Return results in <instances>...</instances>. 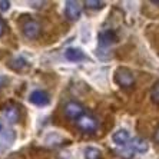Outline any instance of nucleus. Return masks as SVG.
Returning <instances> with one entry per match:
<instances>
[{"mask_svg":"<svg viewBox=\"0 0 159 159\" xmlns=\"http://www.w3.org/2000/svg\"><path fill=\"white\" fill-rule=\"evenodd\" d=\"M115 82L122 88H130L135 83L133 73L126 67H118L115 72Z\"/></svg>","mask_w":159,"mask_h":159,"instance_id":"1","label":"nucleus"},{"mask_svg":"<svg viewBox=\"0 0 159 159\" xmlns=\"http://www.w3.org/2000/svg\"><path fill=\"white\" fill-rule=\"evenodd\" d=\"M76 123H78L79 129L86 133H93L98 129V120L90 115H83L82 118H79L76 120Z\"/></svg>","mask_w":159,"mask_h":159,"instance_id":"2","label":"nucleus"},{"mask_svg":"<svg viewBox=\"0 0 159 159\" xmlns=\"http://www.w3.org/2000/svg\"><path fill=\"white\" fill-rule=\"evenodd\" d=\"M65 15L69 20H78L82 15V6L79 2L75 0H67L65 3Z\"/></svg>","mask_w":159,"mask_h":159,"instance_id":"3","label":"nucleus"},{"mask_svg":"<svg viewBox=\"0 0 159 159\" xmlns=\"http://www.w3.org/2000/svg\"><path fill=\"white\" fill-rule=\"evenodd\" d=\"M65 115L69 119H76L78 120L79 118H82V116L85 115V109L78 102H69L65 106Z\"/></svg>","mask_w":159,"mask_h":159,"instance_id":"4","label":"nucleus"},{"mask_svg":"<svg viewBox=\"0 0 159 159\" xmlns=\"http://www.w3.org/2000/svg\"><path fill=\"white\" fill-rule=\"evenodd\" d=\"M23 33L27 39H36L39 34H40V25L36 22V20H26V22L23 23Z\"/></svg>","mask_w":159,"mask_h":159,"instance_id":"5","label":"nucleus"},{"mask_svg":"<svg viewBox=\"0 0 159 159\" xmlns=\"http://www.w3.org/2000/svg\"><path fill=\"white\" fill-rule=\"evenodd\" d=\"M29 100L36 106H46L50 102V98L44 90H33L30 93Z\"/></svg>","mask_w":159,"mask_h":159,"instance_id":"6","label":"nucleus"},{"mask_svg":"<svg viewBox=\"0 0 159 159\" xmlns=\"http://www.w3.org/2000/svg\"><path fill=\"white\" fill-rule=\"evenodd\" d=\"M98 39H99V44L100 46H111V44L116 43L118 42V36H116V33L113 32V30L107 29V30H102L99 33V36H98Z\"/></svg>","mask_w":159,"mask_h":159,"instance_id":"7","label":"nucleus"},{"mask_svg":"<svg viewBox=\"0 0 159 159\" xmlns=\"http://www.w3.org/2000/svg\"><path fill=\"white\" fill-rule=\"evenodd\" d=\"M129 139H130L129 132L126 129H119L112 135V141L115 142L118 146H125V145L129 142Z\"/></svg>","mask_w":159,"mask_h":159,"instance_id":"8","label":"nucleus"},{"mask_svg":"<svg viewBox=\"0 0 159 159\" xmlns=\"http://www.w3.org/2000/svg\"><path fill=\"white\" fill-rule=\"evenodd\" d=\"M65 57L70 62H80V60L85 59V53L82 52L80 49L76 48H69L65 50Z\"/></svg>","mask_w":159,"mask_h":159,"instance_id":"9","label":"nucleus"},{"mask_svg":"<svg viewBox=\"0 0 159 159\" xmlns=\"http://www.w3.org/2000/svg\"><path fill=\"white\" fill-rule=\"evenodd\" d=\"M3 115L10 123H16L19 120V109H17V106H15V105H7V106L4 107Z\"/></svg>","mask_w":159,"mask_h":159,"instance_id":"10","label":"nucleus"},{"mask_svg":"<svg viewBox=\"0 0 159 159\" xmlns=\"http://www.w3.org/2000/svg\"><path fill=\"white\" fill-rule=\"evenodd\" d=\"M130 148H132L133 151L139 152V153H145V152H148L149 145H148V142L145 141V139H142V138H133L132 141H130Z\"/></svg>","mask_w":159,"mask_h":159,"instance_id":"11","label":"nucleus"},{"mask_svg":"<svg viewBox=\"0 0 159 159\" xmlns=\"http://www.w3.org/2000/svg\"><path fill=\"white\" fill-rule=\"evenodd\" d=\"M9 66H10L11 69H15V70H23V69H27L29 65H27V62L25 59H22V57H16V59L10 60Z\"/></svg>","mask_w":159,"mask_h":159,"instance_id":"12","label":"nucleus"},{"mask_svg":"<svg viewBox=\"0 0 159 159\" xmlns=\"http://www.w3.org/2000/svg\"><path fill=\"white\" fill-rule=\"evenodd\" d=\"M102 152L98 148H86L85 149V159H100Z\"/></svg>","mask_w":159,"mask_h":159,"instance_id":"13","label":"nucleus"},{"mask_svg":"<svg viewBox=\"0 0 159 159\" xmlns=\"http://www.w3.org/2000/svg\"><path fill=\"white\" fill-rule=\"evenodd\" d=\"M151 96H152V102L156 103V105H159V82L153 85L152 92H151Z\"/></svg>","mask_w":159,"mask_h":159,"instance_id":"14","label":"nucleus"},{"mask_svg":"<svg viewBox=\"0 0 159 159\" xmlns=\"http://www.w3.org/2000/svg\"><path fill=\"white\" fill-rule=\"evenodd\" d=\"M86 7L89 9H102L103 7V2H98V0H86L85 2Z\"/></svg>","mask_w":159,"mask_h":159,"instance_id":"15","label":"nucleus"},{"mask_svg":"<svg viewBox=\"0 0 159 159\" xmlns=\"http://www.w3.org/2000/svg\"><path fill=\"white\" fill-rule=\"evenodd\" d=\"M9 7H10V3H9L7 0H0V10L6 11V10H9Z\"/></svg>","mask_w":159,"mask_h":159,"instance_id":"16","label":"nucleus"},{"mask_svg":"<svg viewBox=\"0 0 159 159\" xmlns=\"http://www.w3.org/2000/svg\"><path fill=\"white\" fill-rule=\"evenodd\" d=\"M4 32H6V23H4L3 19L0 17V37L4 34Z\"/></svg>","mask_w":159,"mask_h":159,"instance_id":"17","label":"nucleus"},{"mask_svg":"<svg viewBox=\"0 0 159 159\" xmlns=\"http://www.w3.org/2000/svg\"><path fill=\"white\" fill-rule=\"evenodd\" d=\"M153 139L156 141V143H159V128L156 129V132H155V136H153Z\"/></svg>","mask_w":159,"mask_h":159,"instance_id":"18","label":"nucleus"},{"mask_svg":"<svg viewBox=\"0 0 159 159\" xmlns=\"http://www.w3.org/2000/svg\"><path fill=\"white\" fill-rule=\"evenodd\" d=\"M2 129H3V125H2V123H0V130H2Z\"/></svg>","mask_w":159,"mask_h":159,"instance_id":"19","label":"nucleus"}]
</instances>
